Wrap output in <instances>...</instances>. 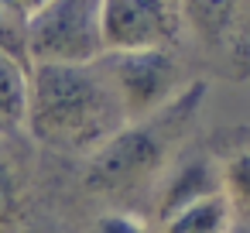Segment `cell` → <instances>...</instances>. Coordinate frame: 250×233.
<instances>
[{"label":"cell","instance_id":"6da1fadb","mask_svg":"<svg viewBox=\"0 0 250 233\" xmlns=\"http://www.w3.org/2000/svg\"><path fill=\"white\" fill-rule=\"evenodd\" d=\"M209 93V79L195 76L171 103L161 110L124 124L100 148H93L79 165V185L103 202V209H130L141 212L151 206L154 189L175 154L185 148L202 103ZM144 216V212H141Z\"/></svg>","mask_w":250,"mask_h":233},{"label":"cell","instance_id":"7a4b0ae2","mask_svg":"<svg viewBox=\"0 0 250 233\" xmlns=\"http://www.w3.org/2000/svg\"><path fill=\"white\" fill-rule=\"evenodd\" d=\"M127 124L100 62H38L28 69L24 134L48 154L86 158Z\"/></svg>","mask_w":250,"mask_h":233},{"label":"cell","instance_id":"3957f363","mask_svg":"<svg viewBox=\"0 0 250 233\" xmlns=\"http://www.w3.org/2000/svg\"><path fill=\"white\" fill-rule=\"evenodd\" d=\"M178 52L206 76L250 83V0H175Z\"/></svg>","mask_w":250,"mask_h":233},{"label":"cell","instance_id":"277c9868","mask_svg":"<svg viewBox=\"0 0 250 233\" xmlns=\"http://www.w3.org/2000/svg\"><path fill=\"white\" fill-rule=\"evenodd\" d=\"M96 62L106 72L127 124L161 110L195 79V76H188V62L182 59L178 48L103 52Z\"/></svg>","mask_w":250,"mask_h":233},{"label":"cell","instance_id":"5b68a950","mask_svg":"<svg viewBox=\"0 0 250 233\" xmlns=\"http://www.w3.org/2000/svg\"><path fill=\"white\" fill-rule=\"evenodd\" d=\"M103 0H45L28 18V62H93L103 55Z\"/></svg>","mask_w":250,"mask_h":233},{"label":"cell","instance_id":"8992f818","mask_svg":"<svg viewBox=\"0 0 250 233\" xmlns=\"http://www.w3.org/2000/svg\"><path fill=\"white\" fill-rule=\"evenodd\" d=\"M100 35L103 52L178 48L175 0H103Z\"/></svg>","mask_w":250,"mask_h":233},{"label":"cell","instance_id":"52a82bcc","mask_svg":"<svg viewBox=\"0 0 250 233\" xmlns=\"http://www.w3.org/2000/svg\"><path fill=\"white\" fill-rule=\"evenodd\" d=\"M212 192H223L219 185V151H209V148H182L175 154V161L168 165V171L161 175L158 189H154V199H151V223L165 219L168 212L202 199V195H212Z\"/></svg>","mask_w":250,"mask_h":233},{"label":"cell","instance_id":"ba28073f","mask_svg":"<svg viewBox=\"0 0 250 233\" xmlns=\"http://www.w3.org/2000/svg\"><path fill=\"white\" fill-rule=\"evenodd\" d=\"M35 168L14 137H0V233H18L31 212Z\"/></svg>","mask_w":250,"mask_h":233},{"label":"cell","instance_id":"9c48e42d","mask_svg":"<svg viewBox=\"0 0 250 233\" xmlns=\"http://www.w3.org/2000/svg\"><path fill=\"white\" fill-rule=\"evenodd\" d=\"M229 226H233V209L223 192H212L151 223V233H229Z\"/></svg>","mask_w":250,"mask_h":233},{"label":"cell","instance_id":"30bf717a","mask_svg":"<svg viewBox=\"0 0 250 233\" xmlns=\"http://www.w3.org/2000/svg\"><path fill=\"white\" fill-rule=\"evenodd\" d=\"M28 106V65L0 52V137H14L24 130Z\"/></svg>","mask_w":250,"mask_h":233},{"label":"cell","instance_id":"8fae6325","mask_svg":"<svg viewBox=\"0 0 250 233\" xmlns=\"http://www.w3.org/2000/svg\"><path fill=\"white\" fill-rule=\"evenodd\" d=\"M219 185L233 219L250 223V144H236L219 154Z\"/></svg>","mask_w":250,"mask_h":233},{"label":"cell","instance_id":"7c38bea8","mask_svg":"<svg viewBox=\"0 0 250 233\" xmlns=\"http://www.w3.org/2000/svg\"><path fill=\"white\" fill-rule=\"evenodd\" d=\"M0 52H7L11 59H18L21 65L31 69L28 62V18L11 7L7 0H0Z\"/></svg>","mask_w":250,"mask_h":233},{"label":"cell","instance_id":"4fadbf2b","mask_svg":"<svg viewBox=\"0 0 250 233\" xmlns=\"http://www.w3.org/2000/svg\"><path fill=\"white\" fill-rule=\"evenodd\" d=\"M86 233H151V219L130 209H100Z\"/></svg>","mask_w":250,"mask_h":233},{"label":"cell","instance_id":"5bb4252c","mask_svg":"<svg viewBox=\"0 0 250 233\" xmlns=\"http://www.w3.org/2000/svg\"><path fill=\"white\" fill-rule=\"evenodd\" d=\"M7 4H11V7H18L24 18H31V14H35V11L45 4V0H7Z\"/></svg>","mask_w":250,"mask_h":233},{"label":"cell","instance_id":"9a60e30c","mask_svg":"<svg viewBox=\"0 0 250 233\" xmlns=\"http://www.w3.org/2000/svg\"><path fill=\"white\" fill-rule=\"evenodd\" d=\"M229 233H250V223H243V219H233Z\"/></svg>","mask_w":250,"mask_h":233}]
</instances>
